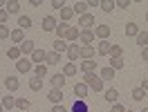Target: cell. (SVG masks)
<instances>
[{"label":"cell","instance_id":"26","mask_svg":"<svg viewBox=\"0 0 148 112\" xmlns=\"http://www.w3.org/2000/svg\"><path fill=\"white\" fill-rule=\"evenodd\" d=\"M29 27H32V18H29V16H18V29L25 31V29H29Z\"/></svg>","mask_w":148,"mask_h":112},{"label":"cell","instance_id":"42","mask_svg":"<svg viewBox=\"0 0 148 112\" xmlns=\"http://www.w3.org/2000/svg\"><path fill=\"white\" fill-rule=\"evenodd\" d=\"M114 7H121V9H128V7H130V0H119V2H114Z\"/></svg>","mask_w":148,"mask_h":112},{"label":"cell","instance_id":"4","mask_svg":"<svg viewBox=\"0 0 148 112\" xmlns=\"http://www.w3.org/2000/svg\"><path fill=\"white\" fill-rule=\"evenodd\" d=\"M94 36L101 38V40H108L110 38V25H97L94 27Z\"/></svg>","mask_w":148,"mask_h":112},{"label":"cell","instance_id":"16","mask_svg":"<svg viewBox=\"0 0 148 112\" xmlns=\"http://www.w3.org/2000/svg\"><path fill=\"white\" fill-rule=\"evenodd\" d=\"M110 47H112L110 40H101V43H99V47H97V54H101V56H110Z\"/></svg>","mask_w":148,"mask_h":112},{"label":"cell","instance_id":"38","mask_svg":"<svg viewBox=\"0 0 148 112\" xmlns=\"http://www.w3.org/2000/svg\"><path fill=\"white\" fill-rule=\"evenodd\" d=\"M29 87H32L34 92H38V90L43 87V81H40V79H36V76H34V79H29Z\"/></svg>","mask_w":148,"mask_h":112},{"label":"cell","instance_id":"43","mask_svg":"<svg viewBox=\"0 0 148 112\" xmlns=\"http://www.w3.org/2000/svg\"><path fill=\"white\" fill-rule=\"evenodd\" d=\"M52 7L61 11V9H63V7H65V2H63V0H52Z\"/></svg>","mask_w":148,"mask_h":112},{"label":"cell","instance_id":"23","mask_svg":"<svg viewBox=\"0 0 148 112\" xmlns=\"http://www.w3.org/2000/svg\"><path fill=\"white\" fill-rule=\"evenodd\" d=\"M5 7H7V14H20V2L18 0H9Z\"/></svg>","mask_w":148,"mask_h":112},{"label":"cell","instance_id":"39","mask_svg":"<svg viewBox=\"0 0 148 112\" xmlns=\"http://www.w3.org/2000/svg\"><path fill=\"white\" fill-rule=\"evenodd\" d=\"M16 108H18V110H27V108H29V101L25 99V96H18V99H16Z\"/></svg>","mask_w":148,"mask_h":112},{"label":"cell","instance_id":"45","mask_svg":"<svg viewBox=\"0 0 148 112\" xmlns=\"http://www.w3.org/2000/svg\"><path fill=\"white\" fill-rule=\"evenodd\" d=\"M110 112H126V108H123L121 103H114V105H112V110H110Z\"/></svg>","mask_w":148,"mask_h":112},{"label":"cell","instance_id":"22","mask_svg":"<svg viewBox=\"0 0 148 112\" xmlns=\"http://www.w3.org/2000/svg\"><path fill=\"white\" fill-rule=\"evenodd\" d=\"M56 63H61V54H56V52H47L45 65H56Z\"/></svg>","mask_w":148,"mask_h":112},{"label":"cell","instance_id":"21","mask_svg":"<svg viewBox=\"0 0 148 112\" xmlns=\"http://www.w3.org/2000/svg\"><path fill=\"white\" fill-rule=\"evenodd\" d=\"M76 72H79V67L74 65V63H65V67H63L65 79H70V76H76Z\"/></svg>","mask_w":148,"mask_h":112},{"label":"cell","instance_id":"30","mask_svg":"<svg viewBox=\"0 0 148 112\" xmlns=\"http://www.w3.org/2000/svg\"><path fill=\"white\" fill-rule=\"evenodd\" d=\"M7 56H9V58H14V61H18L20 56H23V54H20V47H18V45L9 47V49H7Z\"/></svg>","mask_w":148,"mask_h":112},{"label":"cell","instance_id":"49","mask_svg":"<svg viewBox=\"0 0 148 112\" xmlns=\"http://www.w3.org/2000/svg\"><path fill=\"white\" fill-rule=\"evenodd\" d=\"M139 87H141L144 92H148V79H144V81H141V85H139Z\"/></svg>","mask_w":148,"mask_h":112},{"label":"cell","instance_id":"27","mask_svg":"<svg viewBox=\"0 0 148 112\" xmlns=\"http://www.w3.org/2000/svg\"><path fill=\"white\" fill-rule=\"evenodd\" d=\"M81 70H83L85 74L94 72V70H97V61H83V63H81Z\"/></svg>","mask_w":148,"mask_h":112},{"label":"cell","instance_id":"12","mask_svg":"<svg viewBox=\"0 0 148 112\" xmlns=\"http://www.w3.org/2000/svg\"><path fill=\"white\" fill-rule=\"evenodd\" d=\"M65 38H67V40H70V43H74V40H79V38H81V29L76 27V25H70V29H67V34H65Z\"/></svg>","mask_w":148,"mask_h":112},{"label":"cell","instance_id":"34","mask_svg":"<svg viewBox=\"0 0 148 112\" xmlns=\"http://www.w3.org/2000/svg\"><path fill=\"white\" fill-rule=\"evenodd\" d=\"M123 65H126L123 58H110V65H108V67H112V70L117 72V70H123Z\"/></svg>","mask_w":148,"mask_h":112},{"label":"cell","instance_id":"18","mask_svg":"<svg viewBox=\"0 0 148 112\" xmlns=\"http://www.w3.org/2000/svg\"><path fill=\"white\" fill-rule=\"evenodd\" d=\"M67 47H70V43H67V40H63V38H56V40H54V52H56V54L67 52Z\"/></svg>","mask_w":148,"mask_h":112},{"label":"cell","instance_id":"10","mask_svg":"<svg viewBox=\"0 0 148 112\" xmlns=\"http://www.w3.org/2000/svg\"><path fill=\"white\" fill-rule=\"evenodd\" d=\"M94 54H97V49H94L92 45H81V58H83V61H92Z\"/></svg>","mask_w":148,"mask_h":112},{"label":"cell","instance_id":"9","mask_svg":"<svg viewBox=\"0 0 148 112\" xmlns=\"http://www.w3.org/2000/svg\"><path fill=\"white\" fill-rule=\"evenodd\" d=\"M79 25H81L83 29H92L94 16H92V14H83V16H79Z\"/></svg>","mask_w":148,"mask_h":112},{"label":"cell","instance_id":"17","mask_svg":"<svg viewBox=\"0 0 148 112\" xmlns=\"http://www.w3.org/2000/svg\"><path fill=\"white\" fill-rule=\"evenodd\" d=\"M88 110H90L88 101H81V99H76V101L72 103V112H88Z\"/></svg>","mask_w":148,"mask_h":112},{"label":"cell","instance_id":"19","mask_svg":"<svg viewBox=\"0 0 148 112\" xmlns=\"http://www.w3.org/2000/svg\"><path fill=\"white\" fill-rule=\"evenodd\" d=\"M9 38H11V43H16V45H20V43L25 40V31H23V29H14Z\"/></svg>","mask_w":148,"mask_h":112},{"label":"cell","instance_id":"52","mask_svg":"<svg viewBox=\"0 0 148 112\" xmlns=\"http://www.w3.org/2000/svg\"><path fill=\"white\" fill-rule=\"evenodd\" d=\"M2 7H5V5H2V2H0V9H2Z\"/></svg>","mask_w":148,"mask_h":112},{"label":"cell","instance_id":"29","mask_svg":"<svg viewBox=\"0 0 148 112\" xmlns=\"http://www.w3.org/2000/svg\"><path fill=\"white\" fill-rule=\"evenodd\" d=\"M137 45L144 49V47H148V31H139L137 34Z\"/></svg>","mask_w":148,"mask_h":112},{"label":"cell","instance_id":"41","mask_svg":"<svg viewBox=\"0 0 148 112\" xmlns=\"http://www.w3.org/2000/svg\"><path fill=\"white\" fill-rule=\"evenodd\" d=\"M11 36V31L7 25H0V40H5V38H9Z\"/></svg>","mask_w":148,"mask_h":112},{"label":"cell","instance_id":"7","mask_svg":"<svg viewBox=\"0 0 148 112\" xmlns=\"http://www.w3.org/2000/svg\"><path fill=\"white\" fill-rule=\"evenodd\" d=\"M65 81H67V79H65V74H63V72H56V74L52 76V79H49L52 87H56V90H61V87L65 85Z\"/></svg>","mask_w":148,"mask_h":112},{"label":"cell","instance_id":"44","mask_svg":"<svg viewBox=\"0 0 148 112\" xmlns=\"http://www.w3.org/2000/svg\"><path fill=\"white\" fill-rule=\"evenodd\" d=\"M7 16H9L7 9H0V25H5V23H7Z\"/></svg>","mask_w":148,"mask_h":112},{"label":"cell","instance_id":"25","mask_svg":"<svg viewBox=\"0 0 148 112\" xmlns=\"http://www.w3.org/2000/svg\"><path fill=\"white\" fill-rule=\"evenodd\" d=\"M34 76H36V79H40V81H43V79L47 76V65H45V63H43V65H36V67H34Z\"/></svg>","mask_w":148,"mask_h":112},{"label":"cell","instance_id":"40","mask_svg":"<svg viewBox=\"0 0 148 112\" xmlns=\"http://www.w3.org/2000/svg\"><path fill=\"white\" fill-rule=\"evenodd\" d=\"M132 99H135V101H141V99H144V96H146V92H144V90H141V87H135V90H132Z\"/></svg>","mask_w":148,"mask_h":112},{"label":"cell","instance_id":"1","mask_svg":"<svg viewBox=\"0 0 148 112\" xmlns=\"http://www.w3.org/2000/svg\"><path fill=\"white\" fill-rule=\"evenodd\" d=\"M83 79H85L83 83L88 85V87H90L92 92H103V79H101L99 74H94V72H90V74H85Z\"/></svg>","mask_w":148,"mask_h":112},{"label":"cell","instance_id":"2","mask_svg":"<svg viewBox=\"0 0 148 112\" xmlns=\"http://www.w3.org/2000/svg\"><path fill=\"white\" fill-rule=\"evenodd\" d=\"M45 58H47V52H45V49H40V47H36V49L32 52V58H29V61H32L34 65H43Z\"/></svg>","mask_w":148,"mask_h":112},{"label":"cell","instance_id":"3","mask_svg":"<svg viewBox=\"0 0 148 112\" xmlns=\"http://www.w3.org/2000/svg\"><path fill=\"white\" fill-rule=\"evenodd\" d=\"M67 58H70V63L79 61V58H81V45H76V43H70V47H67Z\"/></svg>","mask_w":148,"mask_h":112},{"label":"cell","instance_id":"51","mask_svg":"<svg viewBox=\"0 0 148 112\" xmlns=\"http://www.w3.org/2000/svg\"><path fill=\"white\" fill-rule=\"evenodd\" d=\"M141 112H148V108H144V110H141Z\"/></svg>","mask_w":148,"mask_h":112},{"label":"cell","instance_id":"32","mask_svg":"<svg viewBox=\"0 0 148 112\" xmlns=\"http://www.w3.org/2000/svg\"><path fill=\"white\" fill-rule=\"evenodd\" d=\"M2 108H5V110L16 108V99H14V96H2Z\"/></svg>","mask_w":148,"mask_h":112},{"label":"cell","instance_id":"31","mask_svg":"<svg viewBox=\"0 0 148 112\" xmlns=\"http://www.w3.org/2000/svg\"><path fill=\"white\" fill-rule=\"evenodd\" d=\"M74 14H79V16L88 14V2H74Z\"/></svg>","mask_w":148,"mask_h":112},{"label":"cell","instance_id":"54","mask_svg":"<svg viewBox=\"0 0 148 112\" xmlns=\"http://www.w3.org/2000/svg\"><path fill=\"white\" fill-rule=\"evenodd\" d=\"M146 20H148V14H146Z\"/></svg>","mask_w":148,"mask_h":112},{"label":"cell","instance_id":"48","mask_svg":"<svg viewBox=\"0 0 148 112\" xmlns=\"http://www.w3.org/2000/svg\"><path fill=\"white\" fill-rule=\"evenodd\" d=\"M101 5V0H88V7H99Z\"/></svg>","mask_w":148,"mask_h":112},{"label":"cell","instance_id":"14","mask_svg":"<svg viewBox=\"0 0 148 112\" xmlns=\"http://www.w3.org/2000/svg\"><path fill=\"white\" fill-rule=\"evenodd\" d=\"M5 87H7L9 92H14V90L20 87V81L16 79V76H7V79H5Z\"/></svg>","mask_w":148,"mask_h":112},{"label":"cell","instance_id":"47","mask_svg":"<svg viewBox=\"0 0 148 112\" xmlns=\"http://www.w3.org/2000/svg\"><path fill=\"white\" fill-rule=\"evenodd\" d=\"M141 61H146V63H148V47L141 49Z\"/></svg>","mask_w":148,"mask_h":112},{"label":"cell","instance_id":"28","mask_svg":"<svg viewBox=\"0 0 148 112\" xmlns=\"http://www.w3.org/2000/svg\"><path fill=\"white\" fill-rule=\"evenodd\" d=\"M72 16H74V7H63V9H61V20H63V23H67Z\"/></svg>","mask_w":148,"mask_h":112},{"label":"cell","instance_id":"33","mask_svg":"<svg viewBox=\"0 0 148 112\" xmlns=\"http://www.w3.org/2000/svg\"><path fill=\"white\" fill-rule=\"evenodd\" d=\"M137 34H139V27L135 25V23H128V25H126V36H135L137 38Z\"/></svg>","mask_w":148,"mask_h":112},{"label":"cell","instance_id":"6","mask_svg":"<svg viewBox=\"0 0 148 112\" xmlns=\"http://www.w3.org/2000/svg\"><path fill=\"white\" fill-rule=\"evenodd\" d=\"M16 70H18L20 74H27L29 70H32V61H29V58H23V56H20L18 61H16Z\"/></svg>","mask_w":148,"mask_h":112},{"label":"cell","instance_id":"36","mask_svg":"<svg viewBox=\"0 0 148 112\" xmlns=\"http://www.w3.org/2000/svg\"><path fill=\"white\" fill-rule=\"evenodd\" d=\"M99 7H101L106 14H110V11L114 9V0H101V5H99Z\"/></svg>","mask_w":148,"mask_h":112},{"label":"cell","instance_id":"50","mask_svg":"<svg viewBox=\"0 0 148 112\" xmlns=\"http://www.w3.org/2000/svg\"><path fill=\"white\" fill-rule=\"evenodd\" d=\"M2 110H5V108H2V103H0V112H2Z\"/></svg>","mask_w":148,"mask_h":112},{"label":"cell","instance_id":"35","mask_svg":"<svg viewBox=\"0 0 148 112\" xmlns=\"http://www.w3.org/2000/svg\"><path fill=\"white\" fill-rule=\"evenodd\" d=\"M99 76H101L103 81H110V79H114V70H112V67H103Z\"/></svg>","mask_w":148,"mask_h":112},{"label":"cell","instance_id":"53","mask_svg":"<svg viewBox=\"0 0 148 112\" xmlns=\"http://www.w3.org/2000/svg\"><path fill=\"white\" fill-rule=\"evenodd\" d=\"M126 112H135V110H126Z\"/></svg>","mask_w":148,"mask_h":112},{"label":"cell","instance_id":"37","mask_svg":"<svg viewBox=\"0 0 148 112\" xmlns=\"http://www.w3.org/2000/svg\"><path fill=\"white\" fill-rule=\"evenodd\" d=\"M121 54H123L121 45H112L110 47V58H121Z\"/></svg>","mask_w":148,"mask_h":112},{"label":"cell","instance_id":"24","mask_svg":"<svg viewBox=\"0 0 148 112\" xmlns=\"http://www.w3.org/2000/svg\"><path fill=\"white\" fill-rule=\"evenodd\" d=\"M67 29H70V25H67V23H58L54 31H56V36H58V38H63V40H65V34H67Z\"/></svg>","mask_w":148,"mask_h":112},{"label":"cell","instance_id":"13","mask_svg":"<svg viewBox=\"0 0 148 112\" xmlns=\"http://www.w3.org/2000/svg\"><path fill=\"white\" fill-rule=\"evenodd\" d=\"M47 99L54 103V105H58V103L63 101V92H61V90H56V87H52V90H49V94H47Z\"/></svg>","mask_w":148,"mask_h":112},{"label":"cell","instance_id":"11","mask_svg":"<svg viewBox=\"0 0 148 112\" xmlns=\"http://www.w3.org/2000/svg\"><path fill=\"white\" fill-rule=\"evenodd\" d=\"M83 45H92V40H94V31L92 29H81V38H79Z\"/></svg>","mask_w":148,"mask_h":112},{"label":"cell","instance_id":"46","mask_svg":"<svg viewBox=\"0 0 148 112\" xmlns=\"http://www.w3.org/2000/svg\"><path fill=\"white\" fill-rule=\"evenodd\" d=\"M52 112H67V110H65L63 103H58V105H54V108H52Z\"/></svg>","mask_w":148,"mask_h":112},{"label":"cell","instance_id":"8","mask_svg":"<svg viewBox=\"0 0 148 112\" xmlns=\"http://www.w3.org/2000/svg\"><path fill=\"white\" fill-rule=\"evenodd\" d=\"M56 25H58V23H56V18H54V16H45V18H43V23H40L43 31H54V29H56Z\"/></svg>","mask_w":148,"mask_h":112},{"label":"cell","instance_id":"5","mask_svg":"<svg viewBox=\"0 0 148 112\" xmlns=\"http://www.w3.org/2000/svg\"><path fill=\"white\" fill-rule=\"evenodd\" d=\"M88 85L85 83H76L74 85V94H76V99H81V101H88Z\"/></svg>","mask_w":148,"mask_h":112},{"label":"cell","instance_id":"15","mask_svg":"<svg viewBox=\"0 0 148 112\" xmlns=\"http://www.w3.org/2000/svg\"><path fill=\"white\" fill-rule=\"evenodd\" d=\"M103 99H106L108 103H112V105H114V103H117V99H119V90H114V87H110V90H106V94H103Z\"/></svg>","mask_w":148,"mask_h":112},{"label":"cell","instance_id":"20","mask_svg":"<svg viewBox=\"0 0 148 112\" xmlns=\"http://www.w3.org/2000/svg\"><path fill=\"white\" fill-rule=\"evenodd\" d=\"M20 54H29L32 56V52H34V49H36V47H34V43H32V40H23V43H20Z\"/></svg>","mask_w":148,"mask_h":112}]
</instances>
